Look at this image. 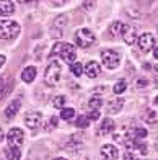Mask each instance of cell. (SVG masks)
Listing matches in <instances>:
<instances>
[{
    "instance_id": "3",
    "label": "cell",
    "mask_w": 158,
    "mask_h": 160,
    "mask_svg": "<svg viewBox=\"0 0 158 160\" xmlns=\"http://www.w3.org/2000/svg\"><path fill=\"white\" fill-rule=\"evenodd\" d=\"M96 42V36L91 30L88 28H80L77 33H75V44L80 46V48H88L91 44Z\"/></svg>"
},
{
    "instance_id": "36",
    "label": "cell",
    "mask_w": 158,
    "mask_h": 160,
    "mask_svg": "<svg viewBox=\"0 0 158 160\" xmlns=\"http://www.w3.org/2000/svg\"><path fill=\"white\" fill-rule=\"evenodd\" d=\"M155 82H156V87H158V77H155Z\"/></svg>"
},
{
    "instance_id": "8",
    "label": "cell",
    "mask_w": 158,
    "mask_h": 160,
    "mask_svg": "<svg viewBox=\"0 0 158 160\" xmlns=\"http://www.w3.org/2000/svg\"><path fill=\"white\" fill-rule=\"evenodd\" d=\"M121 36L126 41V44H134L135 39H137V31L131 25H122V28H121Z\"/></svg>"
},
{
    "instance_id": "29",
    "label": "cell",
    "mask_w": 158,
    "mask_h": 160,
    "mask_svg": "<svg viewBox=\"0 0 158 160\" xmlns=\"http://www.w3.org/2000/svg\"><path fill=\"white\" fill-rule=\"evenodd\" d=\"M55 126H57V116H52V118L49 119V126H47V129L55 128Z\"/></svg>"
},
{
    "instance_id": "20",
    "label": "cell",
    "mask_w": 158,
    "mask_h": 160,
    "mask_svg": "<svg viewBox=\"0 0 158 160\" xmlns=\"http://www.w3.org/2000/svg\"><path fill=\"white\" fill-rule=\"evenodd\" d=\"M75 126L80 128V129H85V128L90 126V119L87 118V116H78L77 121H75Z\"/></svg>"
},
{
    "instance_id": "28",
    "label": "cell",
    "mask_w": 158,
    "mask_h": 160,
    "mask_svg": "<svg viewBox=\"0 0 158 160\" xmlns=\"http://www.w3.org/2000/svg\"><path fill=\"white\" fill-rule=\"evenodd\" d=\"M140 157H137V155H135V154H132V152H126V155H124V160H139Z\"/></svg>"
},
{
    "instance_id": "5",
    "label": "cell",
    "mask_w": 158,
    "mask_h": 160,
    "mask_svg": "<svg viewBox=\"0 0 158 160\" xmlns=\"http://www.w3.org/2000/svg\"><path fill=\"white\" fill-rule=\"evenodd\" d=\"M7 141H8V147L12 149H18L21 144L25 141V134L23 131L18 129V128H13L8 131V134H7Z\"/></svg>"
},
{
    "instance_id": "21",
    "label": "cell",
    "mask_w": 158,
    "mask_h": 160,
    "mask_svg": "<svg viewBox=\"0 0 158 160\" xmlns=\"http://www.w3.org/2000/svg\"><path fill=\"white\" fill-rule=\"evenodd\" d=\"M70 70H72V74H74L75 77H80L83 74V65L80 62H74L70 65Z\"/></svg>"
},
{
    "instance_id": "2",
    "label": "cell",
    "mask_w": 158,
    "mask_h": 160,
    "mask_svg": "<svg viewBox=\"0 0 158 160\" xmlns=\"http://www.w3.org/2000/svg\"><path fill=\"white\" fill-rule=\"evenodd\" d=\"M60 78H62V67H60V64L59 62H55L52 61L51 64L47 65V69H46V74H44V80H46V83L47 85H57L60 82Z\"/></svg>"
},
{
    "instance_id": "32",
    "label": "cell",
    "mask_w": 158,
    "mask_h": 160,
    "mask_svg": "<svg viewBox=\"0 0 158 160\" xmlns=\"http://www.w3.org/2000/svg\"><path fill=\"white\" fill-rule=\"evenodd\" d=\"M3 64H5V56H2V54H0V67H2Z\"/></svg>"
},
{
    "instance_id": "16",
    "label": "cell",
    "mask_w": 158,
    "mask_h": 160,
    "mask_svg": "<svg viewBox=\"0 0 158 160\" xmlns=\"http://www.w3.org/2000/svg\"><path fill=\"white\" fill-rule=\"evenodd\" d=\"M122 105H124V100L122 98H116L113 100L109 105H108V111L109 113H119L121 110H122Z\"/></svg>"
},
{
    "instance_id": "6",
    "label": "cell",
    "mask_w": 158,
    "mask_h": 160,
    "mask_svg": "<svg viewBox=\"0 0 158 160\" xmlns=\"http://www.w3.org/2000/svg\"><path fill=\"white\" fill-rule=\"evenodd\" d=\"M101 61H103L106 69H116L119 65V54L116 52V51L106 49V51L101 52Z\"/></svg>"
},
{
    "instance_id": "30",
    "label": "cell",
    "mask_w": 158,
    "mask_h": 160,
    "mask_svg": "<svg viewBox=\"0 0 158 160\" xmlns=\"http://www.w3.org/2000/svg\"><path fill=\"white\" fill-rule=\"evenodd\" d=\"M93 7H95V3H93V2H83V8H87V10H91Z\"/></svg>"
},
{
    "instance_id": "12",
    "label": "cell",
    "mask_w": 158,
    "mask_h": 160,
    "mask_svg": "<svg viewBox=\"0 0 158 160\" xmlns=\"http://www.w3.org/2000/svg\"><path fill=\"white\" fill-rule=\"evenodd\" d=\"M114 128H116V124H114V121L111 118H104L101 121V124H99V134H109L114 131Z\"/></svg>"
},
{
    "instance_id": "26",
    "label": "cell",
    "mask_w": 158,
    "mask_h": 160,
    "mask_svg": "<svg viewBox=\"0 0 158 160\" xmlns=\"http://www.w3.org/2000/svg\"><path fill=\"white\" fill-rule=\"evenodd\" d=\"M87 118H88V119H99V111H96V110H90V113H88Z\"/></svg>"
},
{
    "instance_id": "31",
    "label": "cell",
    "mask_w": 158,
    "mask_h": 160,
    "mask_svg": "<svg viewBox=\"0 0 158 160\" xmlns=\"http://www.w3.org/2000/svg\"><path fill=\"white\" fill-rule=\"evenodd\" d=\"M3 85H5V83H3V78L0 77V97H2V88H3Z\"/></svg>"
},
{
    "instance_id": "15",
    "label": "cell",
    "mask_w": 158,
    "mask_h": 160,
    "mask_svg": "<svg viewBox=\"0 0 158 160\" xmlns=\"http://www.w3.org/2000/svg\"><path fill=\"white\" fill-rule=\"evenodd\" d=\"M18 110H20V100H15V101H12V103L7 106V110H5V116L8 119H12L13 116H15L17 113H18Z\"/></svg>"
},
{
    "instance_id": "18",
    "label": "cell",
    "mask_w": 158,
    "mask_h": 160,
    "mask_svg": "<svg viewBox=\"0 0 158 160\" xmlns=\"http://www.w3.org/2000/svg\"><path fill=\"white\" fill-rule=\"evenodd\" d=\"M103 106V98H99V97H91L90 101H88V108L90 110H99V108Z\"/></svg>"
},
{
    "instance_id": "1",
    "label": "cell",
    "mask_w": 158,
    "mask_h": 160,
    "mask_svg": "<svg viewBox=\"0 0 158 160\" xmlns=\"http://www.w3.org/2000/svg\"><path fill=\"white\" fill-rule=\"evenodd\" d=\"M52 56H60L65 62H72V64L75 62V57H77L74 44H69V42H57L51 51V57Z\"/></svg>"
},
{
    "instance_id": "19",
    "label": "cell",
    "mask_w": 158,
    "mask_h": 160,
    "mask_svg": "<svg viewBox=\"0 0 158 160\" xmlns=\"http://www.w3.org/2000/svg\"><path fill=\"white\" fill-rule=\"evenodd\" d=\"M126 88H127V82L121 78V80H117V83L114 85L113 90H114V93H116V95H121L122 92H126Z\"/></svg>"
},
{
    "instance_id": "38",
    "label": "cell",
    "mask_w": 158,
    "mask_h": 160,
    "mask_svg": "<svg viewBox=\"0 0 158 160\" xmlns=\"http://www.w3.org/2000/svg\"><path fill=\"white\" fill-rule=\"evenodd\" d=\"M155 103H156V105H158V97H156V98H155Z\"/></svg>"
},
{
    "instance_id": "35",
    "label": "cell",
    "mask_w": 158,
    "mask_h": 160,
    "mask_svg": "<svg viewBox=\"0 0 158 160\" xmlns=\"http://www.w3.org/2000/svg\"><path fill=\"white\" fill-rule=\"evenodd\" d=\"M153 56H155V57H156V59H158V48H156V49L153 51Z\"/></svg>"
},
{
    "instance_id": "9",
    "label": "cell",
    "mask_w": 158,
    "mask_h": 160,
    "mask_svg": "<svg viewBox=\"0 0 158 160\" xmlns=\"http://www.w3.org/2000/svg\"><path fill=\"white\" fill-rule=\"evenodd\" d=\"M41 119H42V114L39 111H30V113H26V116H25V122H26V126L30 129L39 128Z\"/></svg>"
},
{
    "instance_id": "27",
    "label": "cell",
    "mask_w": 158,
    "mask_h": 160,
    "mask_svg": "<svg viewBox=\"0 0 158 160\" xmlns=\"http://www.w3.org/2000/svg\"><path fill=\"white\" fill-rule=\"evenodd\" d=\"M147 85H148L147 78H137V88H145Z\"/></svg>"
},
{
    "instance_id": "7",
    "label": "cell",
    "mask_w": 158,
    "mask_h": 160,
    "mask_svg": "<svg viewBox=\"0 0 158 160\" xmlns=\"http://www.w3.org/2000/svg\"><path fill=\"white\" fill-rule=\"evenodd\" d=\"M137 42H139L140 51H143V52H148V51L155 46V36H153L152 33H143V34L139 36Z\"/></svg>"
},
{
    "instance_id": "10",
    "label": "cell",
    "mask_w": 158,
    "mask_h": 160,
    "mask_svg": "<svg viewBox=\"0 0 158 160\" xmlns=\"http://www.w3.org/2000/svg\"><path fill=\"white\" fill-rule=\"evenodd\" d=\"M101 157L104 160H116L119 157V150H117V147H114L113 144H106L101 147Z\"/></svg>"
},
{
    "instance_id": "14",
    "label": "cell",
    "mask_w": 158,
    "mask_h": 160,
    "mask_svg": "<svg viewBox=\"0 0 158 160\" xmlns=\"http://www.w3.org/2000/svg\"><path fill=\"white\" fill-rule=\"evenodd\" d=\"M15 12V3L13 2H0V15L8 17Z\"/></svg>"
},
{
    "instance_id": "11",
    "label": "cell",
    "mask_w": 158,
    "mask_h": 160,
    "mask_svg": "<svg viewBox=\"0 0 158 160\" xmlns=\"http://www.w3.org/2000/svg\"><path fill=\"white\" fill-rule=\"evenodd\" d=\"M83 72H85V74H87L90 78H95V77H98L99 74H101V67H99V64H98V62L90 61L87 65H85Z\"/></svg>"
},
{
    "instance_id": "13",
    "label": "cell",
    "mask_w": 158,
    "mask_h": 160,
    "mask_svg": "<svg viewBox=\"0 0 158 160\" xmlns=\"http://www.w3.org/2000/svg\"><path fill=\"white\" fill-rule=\"evenodd\" d=\"M36 77V67H33V65H28V67L21 72V80L26 83H31L33 80Z\"/></svg>"
},
{
    "instance_id": "34",
    "label": "cell",
    "mask_w": 158,
    "mask_h": 160,
    "mask_svg": "<svg viewBox=\"0 0 158 160\" xmlns=\"http://www.w3.org/2000/svg\"><path fill=\"white\" fill-rule=\"evenodd\" d=\"M62 3H64V2H52L51 5H52V7H60Z\"/></svg>"
},
{
    "instance_id": "17",
    "label": "cell",
    "mask_w": 158,
    "mask_h": 160,
    "mask_svg": "<svg viewBox=\"0 0 158 160\" xmlns=\"http://www.w3.org/2000/svg\"><path fill=\"white\" fill-rule=\"evenodd\" d=\"M5 155H7V158H8V160H20L21 152H20V149L7 147V149H5Z\"/></svg>"
},
{
    "instance_id": "33",
    "label": "cell",
    "mask_w": 158,
    "mask_h": 160,
    "mask_svg": "<svg viewBox=\"0 0 158 160\" xmlns=\"http://www.w3.org/2000/svg\"><path fill=\"white\" fill-rule=\"evenodd\" d=\"M5 139V136H3V131H2V128H0V142H2Z\"/></svg>"
},
{
    "instance_id": "22",
    "label": "cell",
    "mask_w": 158,
    "mask_h": 160,
    "mask_svg": "<svg viewBox=\"0 0 158 160\" xmlns=\"http://www.w3.org/2000/svg\"><path fill=\"white\" fill-rule=\"evenodd\" d=\"M143 119H145L148 124H155V122H156V113L153 110H147L145 116H143Z\"/></svg>"
},
{
    "instance_id": "4",
    "label": "cell",
    "mask_w": 158,
    "mask_h": 160,
    "mask_svg": "<svg viewBox=\"0 0 158 160\" xmlns=\"http://www.w3.org/2000/svg\"><path fill=\"white\" fill-rule=\"evenodd\" d=\"M20 33V25L13 20H3L0 21V38L2 39H12Z\"/></svg>"
},
{
    "instance_id": "24",
    "label": "cell",
    "mask_w": 158,
    "mask_h": 160,
    "mask_svg": "<svg viewBox=\"0 0 158 160\" xmlns=\"http://www.w3.org/2000/svg\"><path fill=\"white\" fill-rule=\"evenodd\" d=\"M64 105H65V97H57L52 101V106L55 110H64Z\"/></svg>"
},
{
    "instance_id": "37",
    "label": "cell",
    "mask_w": 158,
    "mask_h": 160,
    "mask_svg": "<svg viewBox=\"0 0 158 160\" xmlns=\"http://www.w3.org/2000/svg\"><path fill=\"white\" fill-rule=\"evenodd\" d=\"M55 160H67V158H62V157H59V158H55Z\"/></svg>"
},
{
    "instance_id": "25",
    "label": "cell",
    "mask_w": 158,
    "mask_h": 160,
    "mask_svg": "<svg viewBox=\"0 0 158 160\" xmlns=\"http://www.w3.org/2000/svg\"><path fill=\"white\" fill-rule=\"evenodd\" d=\"M121 28H122V25H121L119 21H114V23L111 25V28H109V31H111L113 36H116V34H121Z\"/></svg>"
},
{
    "instance_id": "23",
    "label": "cell",
    "mask_w": 158,
    "mask_h": 160,
    "mask_svg": "<svg viewBox=\"0 0 158 160\" xmlns=\"http://www.w3.org/2000/svg\"><path fill=\"white\" fill-rule=\"evenodd\" d=\"M75 116V110L74 108H64V110L60 111V118L62 119H72Z\"/></svg>"
}]
</instances>
